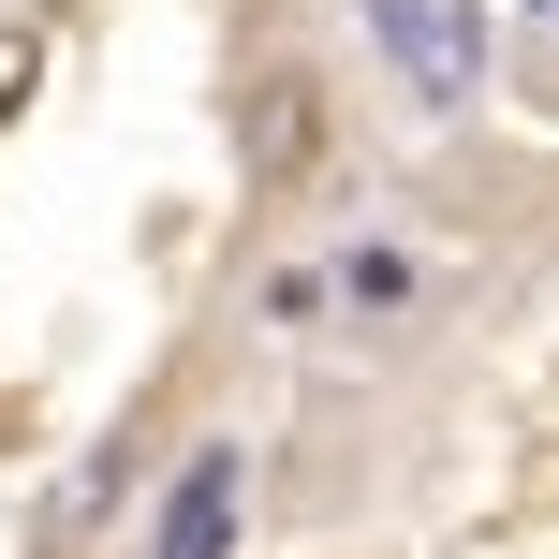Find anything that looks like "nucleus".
Returning a JSON list of instances; mask_svg holds the SVG:
<instances>
[{
	"label": "nucleus",
	"instance_id": "obj_7",
	"mask_svg": "<svg viewBox=\"0 0 559 559\" xmlns=\"http://www.w3.org/2000/svg\"><path fill=\"white\" fill-rule=\"evenodd\" d=\"M251 15H280V0H251Z\"/></svg>",
	"mask_w": 559,
	"mask_h": 559
},
{
	"label": "nucleus",
	"instance_id": "obj_5",
	"mask_svg": "<svg viewBox=\"0 0 559 559\" xmlns=\"http://www.w3.org/2000/svg\"><path fill=\"white\" fill-rule=\"evenodd\" d=\"M251 324H265V338H309V324H338V280H324V251H309V265H265Z\"/></svg>",
	"mask_w": 559,
	"mask_h": 559
},
{
	"label": "nucleus",
	"instance_id": "obj_3",
	"mask_svg": "<svg viewBox=\"0 0 559 559\" xmlns=\"http://www.w3.org/2000/svg\"><path fill=\"white\" fill-rule=\"evenodd\" d=\"M251 531V442H192L147 501V559H236Z\"/></svg>",
	"mask_w": 559,
	"mask_h": 559
},
{
	"label": "nucleus",
	"instance_id": "obj_2",
	"mask_svg": "<svg viewBox=\"0 0 559 559\" xmlns=\"http://www.w3.org/2000/svg\"><path fill=\"white\" fill-rule=\"evenodd\" d=\"M324 147H338V88L309 74V59H265V74L236 88V177H251V192H309Z\"/></svg>",
	"mask_w": 559,
	"mask_h": 559
},
{
	"label": "nucleus",
	"instance_id": "obj_6",
	"mask_svg": "<svg viewBox=\"0 0 559 559\" xmlns=\"http://www.w3.org/2000/svg\"><path fill=\"white\" fill-rule=\"evenodd\" d=\"M29 88H45V45H29V29H0V133H15Z\"/></svg>",
	"mask_w": 559,
	"mask_h": 559
},
{
	"label": "nucleus",
	"instance_id": "obj_4",
	"mask_svg": "<svg viewBox=\"0 0 559 559\" xmlns=\"http://www.w3.org/2000/svg\"><path fill=\"white\" fill-rule=\"evenodd\" d=\"M368 29H383L413 104H472V74H486V15L472 0H368Z\"/></svg>",
	"mask_w": 559,
	"mask_h": 559
},
{
	"label": "nucleus",
	"instance_id": "obj_1",
	"mask_svg": "<svg viewBox=\"0 0 559 559\" xmlns=\"http://www.w3.org/2000/svg\"><path fill=\"white\" fill-rule=\"evenodd\" d=\"M324 280H338V324H354V338H413L427 309L456 295V251H442V236H413V222H368V236H338V251H324Z\"/></svg>",
	"mask_w": 559,
	"mask_h": 559
}]
</instances>
